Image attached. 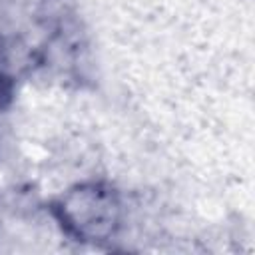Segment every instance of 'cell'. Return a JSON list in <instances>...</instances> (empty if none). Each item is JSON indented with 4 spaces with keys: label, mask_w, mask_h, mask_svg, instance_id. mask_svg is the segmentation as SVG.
I'll list each match as a JSON object with an SVG mask.
<instances>
[{
    "label": "cell",
    "mask_w": 255,
    "mask_h": 255,
    "mask_svg": "<svg viewBox=\"0 0 255 255\" xmlns=\"http://www.w3.org/2000/svg\"><path fill=\"white\" fill-rule=\"evenodd\" d=\"M62 221L78 237L100 239L114 231L118 221V199L110 189L100 185L78 187L60 203Z\"/></svg>",
    "instance_id": "1"
}]
</instances>
